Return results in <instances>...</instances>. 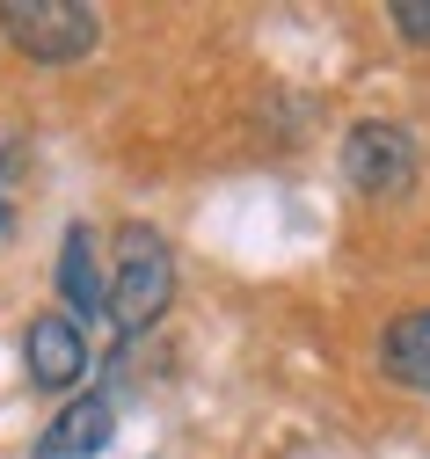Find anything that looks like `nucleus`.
<instances>
[{
	"mask_svg": "<svg viewBox=\"0 0 430 459\" xmlns=\"http://www.w3.org/2000/svg\"><path fill=\"white\" fill-rule=\"evenodd\" d=\"M110 430H117V409H110V394H81V401H66V409L51 416V430H44V459H95L102 445H110Z\"/></svg>",
	"mask_w": 430,
	"mask_h": 459,
	"instance_id": "nucleus-5",
	"label": "nucleus"
},
{
	"mask_svg": "<svg viewBox=\"0 0 430 459\" xmlns=\"http://www.w3.org/2000/svg\"><path fill=\"white\" fill-rule=\"evenodd\" d=\"M8 226H15V212H8V197H0V234H8Z\"/></svg>",
	"mask_w": 430,
	"mask_h": 459,
	"instance_id": "nucleus-9",
	"label": "nucleus"
},
{
	"mask_svg": "<svg viewBox=\"0 0 430 459\" xmlns=\"http://www.w3.org/2000/svg\"><path fill=\"white\" fill-rule=\"evenodd\" d=\"M102 284H110L102 314L125 335H146L168 314V299H175V255H168V241L154 234V226H125V234H117V270Z\"/></svg>",
	"mask_w": 430,
	"mask_h": 459,
	"instance_id": "nucleus-1",
	"label": "nucleus"
},
{
	"mask_svg": "<svg viewBox=\"0 0 430 459\" xmlns=\"http://www.w3.org/2000/svg\"><path fill=\"white\" fill-rule=\"evenodd\" d=\"M102 263H95V234L88 226H66L58 241V299H66V321H95L102 314Z\"/></svg>",
	"mask_w": 430,
	"mask_h": 459,
	"instance_id": "nucleus-6",
	"label": "nucleus"
},
{
	"mask_svg": "<svg viewBox=\"0 0 430 459\" xmlns=\"http://www.w3.org/2000/svg\"><path fill=\"white\" fill-rule=\"evenodd\" d=\"M380 365H387L401 386L430 394V307H423V314H401V321L387 328V342H380Z\"/></svg>",
	"mask_w": 430,
	"mask_h": 459,
	"instance_id": "nucleus-7",
	"label": "nucleus"
},
{
	"mask_svg": "<svg viewBox=\"0 0 430 459\" xmlns=\"http://www.w3.org/2000/svg\"><path fill=\"white\" fill-rule=\"evenodd\" d=\"M0 37L37 66H74L102 44V15L88 0H0Z\"/></svg>",
	"mask_w": 430,
	"mask_h": 459,
	"instance_id": "nucleus-2",
	"label": "nucleus"
},
{
	"mask_svg": "<svg viewBox=\"0 0 430 459\" xmlns=\"http://www.w3.org/2000/svg\"><path fill=\"white\" fill-rule=\"evenodd\" d=\"M394 30H401L408 44L430 51V0H401V8H394Z\"/></svg>",
	"mask_w": 430,
	"mask_h": 459,
	"instance_id": "nucleus-8",
	"label": "nucleus"
},
{
	"mask_svg": "<svg viewBox=\"0 0 430 459\" xmlns=\"http://www.w3.org/2000/svg\"><path fill=\"white\" fill-rule=\"evenodd\" d=\"M343 176H350V190L357 197H408L416 190V139L401 132V125H387V117H364V125H350L343 132Z\"/></svg>",
	"mask_w": 430,
	"mask_h": 459,
	"instance_id": "nucleus-3",
	"label": "nucleus"
},
{
	"mask_svg": "<svg viewBox=\"0 0 430 459\" xmlns=\"http://www.w3.org/2000/svg\"><path fill=\"white\" fill-rule=\"evenodd\" d=\"M22 365H30V386H44V394L81 386V372H88V335H81V321L37 314V321L22 328Z\"/></svg>",
	"mask_w": 430,
	"mask_h": 459,
	"instance_id": "nucleus-4",
	"label": "nucleus"
}]
</instances>
